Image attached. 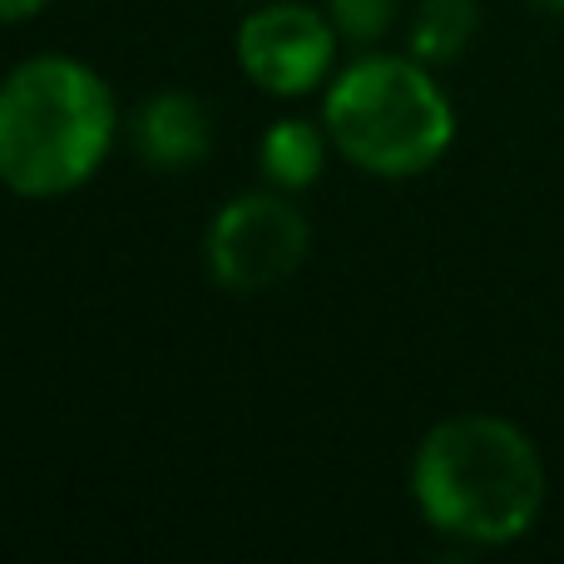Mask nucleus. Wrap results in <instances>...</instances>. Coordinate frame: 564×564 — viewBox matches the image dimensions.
I'll return each instance as SVG.
<instances>
[{
	"instance_id": "f257e3e1",
	"label": "nucleus",
	"mask_w": 564,
	"mask_h": 564,
	"mask_svg": "<svg viewBox=\"0 0 564 564\" xmlns=\"http://www.w3.org/2000/svg\"><path fill=\"white\" fill-rule=\"evenodd\" d=\"M411 500L436 535L480 550L516 545L545 510V460L516 421L460 411L421 436Z\"/></svg>"
},
{
	"instance_id": "f03ea898",
	"label": "nucleus",
	"mask_w": 564,
	"mask_h": 564,
	"mask_svg": "<svg viewBox=\"0 0 564 564\" xmlns=\"http://www.w3.org/2000/svg\"><path fill=\"white\" fill-rule=\"evenodd\" d=\"M119 139L109 79L75 55H30L0 79V188L65 198L105 169Z\"/></svg>"
},
{
	"instance_id": "7ed1b4c3",
	"label": "nucleus",
	"mask_w": 564,
	"mask_h": 564,
	"mask_svg": "<svg viewBox=\"0 0 564 564\" xmlns=\"http://www.w3.org/2000/svg\"><path fill=\"white\" fill-rule=\"evenodd\" d=\"M332 149L367 178H421L456 144V109L416 55H357L322 89Z\"/></svg>"
},
{
	"instance_id": "20e7f679",
	"label": "nucleus",
	"mask_w": 564,
	"mask_h": 564,
	"mask_svg": "<svg viewBox=\"0 0 564 564\" xmlns=\"http://www.w3.org/2000/svg\"><path fill=\"white\" fill-rule=\"evenodd\" d=\"M312 253V224L292 194L282 188H253V194L228 198L214 214L204 234V268L224 292L238 297H258L273 292L288 278H297V268Z\"/></svg>"
},
{
	"instance_id": "39448f33",
	"label": "nucleus",
	"mask_w": 564,
	"mask_h": 564,
	"mask_svg": "<svg viewBox=\"0 0 564 564\" xmlns=\"http://www.w3.org/2000/svg\"><path fill=\"white\" fill-rule=\"evenodd\" d=\"M337 25L327 10H312L302 0H263L238 20L234 55L248 85L273 99H302L337 75Z\"/></svg>"
},
{
	"instance_id": "423d86ee",
	"label": "nucleus",
	"mask_w": 564,
	"mask_h": 564,
	"mask_svg": "<svg viewBox=\"0 0 564 564\" xmlns=\"http://www.w3.org/2000/svg\"><path fill=\"white\" fill-rule=\"evenodd\" d=\"M129 149L159 174H184L214 154V115L188 89H159L129 119Z\"/></svg>"
},
{
	"instance_id": "0eeeda50",
	"label": "nucleus",
	"mask_w": 564,
	"mask_h": 564,
	"mask_svg": "<svg viewBox=\"0 0 564 564\" xmlns=\"http://www.w3.org/2000/svg\"><path fill=\"white\" fill-rule=\"evenodd\" d=\"M332 154V134L327 124H312L302 115H288L278 124H268V134L258 139V169L263 178L282 194H302L322 178Z\"/></svg>"
},
{
	"instance_id": "6e6552de",
	"label": "nucleus",
	"mask_w": 564,
	"mask_h": 564,
	"mask_svg": "<svg viewBox=\"0 0 564 564\" xmlns=\"http://www.w3.org/2000/svg\"><path fill=\"white\" fill-rule=\"evenodd\" d=\"M480 30V6L476 0H421L416 20H411V55L426 59L431 69L451 65L470 50Z\"/></svg>"
},
{
	"instance_id": "1a4fd4ad",
	"label": "nucleus",
	"mask_w": 564,
	"mask_h": 564,
	"mask_svg": "<svg viewBox=\"0 0 564 564\" xmlns=\"http://www.w3.org/2000/svg\"><path fill=\"white\" fill-rule=\"evenodd\" d=\"M327 15L341 40L351 45H377L397 20V0H327Z\"/></svg>"
},
{
	"instance_id": "9d476101",
	"label": "nucleus",
	"mask_w": 564,
	"mask_h": 564,
	"mask_svg": "<svg viewBox=\"0 0 564 564\" xmlns=\"http://www.w3.org/2000/svg\"><path fill=\"white\" fill-rule=\"evenodd\" d=\"M50 0H0V25H25L45 10Z\"/></svg>"
},
{
	"instance_id": "9b49d317",
	"label": "nucleus",
	"mask_w": 564,
	"mask_h": 564,
	"mask_svg": "<svg viewBox=\"0 0 564 564\" xmlns=\"http://www.w3.org/2000/svg\"><path fill=\"white\" fill-rule=\"evenodd\" d=\"M535 10H550V15H564V0H530Z\"/></svg>"
}]
</instances>
